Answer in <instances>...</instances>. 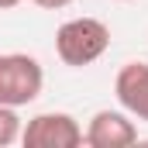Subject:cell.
I'll list each match as a JSON object with an SVG mask.
<instances>
[{"mask_svg":"<svg viewBox=\"0 0 148 148\" xmlns=\"http://www.w3.org/2000/svg\"><path fill=\"white\" fill-rule=\"evenodd\" d=\"M107 48H110V28L100 17H73L55 31V55L73 69L93 66Z\"/></svg>","mask_w":148,"mask_h":148,"instance_id":"6da1fadb","label":"cell"},{"mask_svg":"<svg viewBox=\"0 0 148 148\" xmlns=\"http://www.w3.org/2000/svg\"><path fill=\"white\" fill-rule=\"evenodd\" d=\"M45 69L28 52H0V107H28L41 97Z\"/></svg>","mask_w":148,"mask_h":148,"instance_id":"7a4b0ae2","label":"cell"},{"mask_svg":"<svg viewBox=\"0 0 148 148\" xmlns=\"http://www.w3.org/2000/svg\"><path fill=\"white\" fill-rule=\"evenodd\" d=\"M21 145L24 148H79L83 127L66 110H45V114H35L21 127Z\"/></svg>","mask_w":148,"mask_h":148,"instance_id":"3957f363","label":"cell"},{"mask_svg":"<svg viewBox=\"0 0 148 148\" xmlns=\"http://www.w3.org/2000/svg\"><path fill=\"white\" fill-rule=\"evenodd\" d=\"M83 145L90 148H131L138 145V124L127 110H97L83 131Z\"/></svg>","mask_w":148,"mask_h":148,"instance_id":"277c9868","label":"cell"},{"mask_svg":"<svg viewBox=\"0 0 148 148\" xmlns=\"http://www.w3.org/2000/svg\"><path fill=\"white\" fill-rule=\"evenodd\" d=\"M114 97L134 121H148V62H124L114 76Z\"/></svg>","mask_w":148,"mask_h":148,"instance_id":"5b68a950","label":"cell"},{"mask_svg":"<svg viewBox=\"0 0 148 148\" xmlns=\"http://www.w3.org/2000/svg\"><path fill=\"white\" fill-rule=\"evenodd\" d=\"M21 127L24 121L17 117V107H0V148L21 141Z\"/></svg>","mask_w":148,"mask_h":148,"instance_id":"8992f818","label":"cell"},{"mask_svg":"<svg viewBox=\"0 0 148 148\" xmlns=\"http://www.w3.org/2000/svg\"><path fill=\"white\" fill-rule=\"evenodd\" d=\"M35 7H41V10H62V7H69V3H76V0H31Z\"/></svg>","mask_w":148,"mask_h":148,"instance_id":"52a82bcc","label":"cell"},{"mask_svg":"<svg viewBox=\"0 0 148 148\" xmlns=\"http://www.w3.org/2000/svg\"><path fill=\"white\" fill-rule=\"evenodd\" d=\"M17 3H24V0H0V10H14Z\"/></svg>","mask_w":148,"mask_h":148,"instance_id":"ba28073f","label":"cell"},{"mask_svg":"<svg viewBox=\"0 0 148 148\" xmlns=\"http://www.w3.org/2000/svg\"><path fill=\"white\" fill-rule=\"evenodd\" d=\"M121 3H124V0H121Z\"/></svg>","mask_w":148,"mask_h":148,"instance_id":"9c48e42d","label":"cell"}]
</instances>
